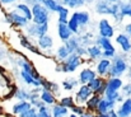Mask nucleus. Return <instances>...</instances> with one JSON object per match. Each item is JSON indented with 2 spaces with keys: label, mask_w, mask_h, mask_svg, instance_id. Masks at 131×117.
<instances>
[{
  "label": "nucleus",
  "mask_w": 131,
  "mask_h": 117,
  "mask_svg": "<svg viewBox=\"0 0 131 117\" xmlns=\"http://www.w3.org/2000/svg\"><path fill=\"white\" fill-rule=\"evenodd\" d=\"M95 10L101 14H111L113 15L116 19H121L122 15L120 14L118 12V5L117 4H112L111 1L108 0H99L97 3V6H95Z\"/></svg>",
  "instance_id": "obj_1"
},
{
  "label": "nucleus",
  "mask_w": 131,
  "mask_h": 117,
  "mask_svg": "<svg viewBox=\"0 0 131 117\" xmlns=\"http://www.w3.org/2000/svg\"><path fill=\"white\" fill-rule=\"evenodd\" d=\"M32 19L36 24H43L48 20V12L41 4L36 3L32 8Z\"/></svg>",
  "instance_id": "obj_2"
},
{
  "label": "nucleus",
  "mask_w": 131,
  "mask_h": 117,
  "mask_svg": "<svg viewBox=\"0 0 131 117\" xmlns=\"http://www.w3.org/2000/svg\"><path fill=\"white\" fill-rule=\"evenodd\" d=\"M13 93H14V88L9 85L8 79L1 74V70H0V95L4 98H10Z\"/></svg>",
  "instance_id": "obj_3"
},
{
  "label": "nucleus",
  "mask_w": 131,
  "mask_h": 117,
  "mask_svg": "<svg viewBox=\"0 0 131 117\" xmlns=\"http://www.w3.org/2000/svg\"><path fill=\"white\" fill-rule=\"evenodd\" d=\"M126 62L121 59V57H116L115 59V61H113V64H112V66H110V69H111V75L112 77H117V75H120V74H122L125 70H126Z\"/></svg>",
  "instance_id": "obj_4"
},
{
  "label": "nucleus",
  "mask_w": 131,
  "mask_h": 117,
  "mask_svg": "<svg viewBox=\"0 0 131 117\" xmlns=\"http://www.w3.org/2000/svg\"><path fill=\"white\" fill-rule=\"evenodd\" d=\"M99 33L102 37H106V38H111L113 36V28L108 23L107 19H102L99 22Z\"/></svg>",
  "instance_id": "obj_5"
},
{
  "label": "nucleus",
  "mask_w": 131,
  "mask_h": 117,
  "mask_svg": "<svg viewBox=\"0 0 131 117\" xmlns=\"http://www.w3.org/2000/svg\"><path fill=\"white\" fill-rule=\"evenodd\" d=\"M79 65H80V57H79V55H70L68 57V61L65 64L64 70L65 71H74Z\"/></svg>",
  "instance_id": "obj_6"
},
{
  "label": "nucleus",
  "mask_w": 131,
  "mask_h": 117,
  "mask_svg": "<svg viewBox=\"0 0 131 117\" xmlns=\"http://www.w3.org/2000/svg\"><path fill=\"white\" fill-rule=\"evenodd\" d=\"M8 20L10 22V23H13V24H17V26H26L27 24V22H28V19L24 17V15H20V14H18V13H10V14H8Z\"/></svg>",
  "instance_id": "obj_7"
},
{
  "label": "nucleus",
  "mask_w": 131,
  "mask_h": 117,
  "mask_svg": "<svg viewBox=\"0 0 131 117\" xmlns=\"http://www.w3.org/2000/svg\"><path fill=\"white\" fill-rule=\"evenodd\" d=\"M115 106V101H108V99H101L98 102L97 110L99 113H107L110 110H112Z\"/></svg>",
  "instance_id": "obj_8"
},
{
  "label": "nucleus",
  "mask_w": 131,
  "mask_h": 117,
  "mask_svg": "<svg viewBox=\"0 0 131 117\" xmlns=\"http://www.w3.org/2000/svg\"><path fill=\"white\" fill-rule=\"evenodd\" d=\"M46 31H47V23H43V24H36L35 23V26H31L28 28V32L32 36H38V37H41L42 35H45Z\"/></svg>",
  "instance_id": "obj_9"
},
{
  "label": "nucleus",
  "mask_w": 131,
  "mask_h": 117,
  "mask_svg": "<svg viewBox=\"0 0 131 117\" xmlns=\"http://www.w3.org/2000/svg\"><path fill=\"white\" fill-rule=\"evenodd\" d=\"M121 87H122V81H121V79H117V78L111 79V80L106 84V93H113V92H117Z\"/></svg>",
  "instance_id": "obj_10"
},
{
  "label": "nucleus",
  "mask_w": 131,
  "mask_h": 117,
  "mask_svg": "<svg viewBox=\"0 0 131 117\" xmlns=\"http://www.w3.org/2000/svg\"><path fill=\"white\" fill-rule=\"evenodd\" d=\"M88 87L92 89V92H102L106 89V84L103 83V80L99 78H94L93 80H90L88 83Z\"/></svg>",
  "instance_id": "obj_11"
},
{
  "label": "nucleus",
  "mask_w": 131,
  "mask_h": 117,
  "mask_svg": "<svg viewBox=\"0 0 131 117\" xmlns=\"http://www.w3.org/2000/svg\"><path fill=\"white\" fill-rule=\"evenodd\" d=\"M71 33L73 32L70 31V28L68 27L66 23H59V36L61 39H64V41L69 39L71 37Z\"/></svg>",
  "instance_id": "obj_12"
},
{
  "label": "nucleus",
  "mask_w": 131,
  "mask_h": 117,
  "mask_svg": "<svg viewBox=\"0 0 131 117\" xmlns=\"http://www.w3.org/2000/svg\"><path fill=\"white\" fill-rule=\"evenodd\" d=\"M90 94H92V89L88 85H83V87H80V89L77 94V99L79 102H84L88 99V97H90Z\"/></svg>",
  "instance_id": "obj_13"
},
{
  "label": "nucleus",
  "mask_w": 131,
  "mask_h": 117,
  "mask_svg": "<svg viewBox=\"0 0 131 117\" xmlns=\"http://www.w3.org/2000/svg\"><path fill=\"white\" fill-rule=\"evenodd\" d=\"M131 115V99H126L124 102V104L121 106V108L118 110V113L117 116L118 117H129Z\"/></svg>",
  "instance_id": "obj_14"
},
{
  "label": "nucleus",
  "mask_w": 131,
  "mask_h": 117,
  "mask_svg": "<svg viewBox=\"0 0 131 117\" xmlns=\"http://www.w3.org/2000/svg\"><path fill=\"white\" fill-rule=\"evenodd\" d=\"M116 41H117V43L122 47L124 51H130L131 50V42H130V39H129L127 36H125V35H120V36L116 38Z\"/></svg>",
  "instance_id": "obj_15"
},
{
  "label": "nucleus",
  "mask_w": 131,
  "mask_h": 117,
  "mask_svg": "<svg viewBox=\"0 0 131 117\" xmlns=\"http://www.w3.org/2000/svg\"><path fill=\"white\" fill-rule=\"evenodd\" d=\"M73 17L77 19V22H78L79 26H84V24H87L88 22H89V14L85 13V12H78V13H74Z\"/></svg>",
  "instance_id": "obj_16"
},
{
  "label": "nucleus",
  "mask_w": 131,
  "mask_h": 117,
  "mask_svg": "<svg viewBox=\"0 0 131 117\" xmlns=\"http://www.w3.org/2000/svg\"><path fill=\"white\" fill-rule=\"evenodd\" d=\"M95 78V74L90 70V69H84L82 73H80V81L82 83H84V84H88L90 80H93V79Z\"/></svg>",
  "instance_id": "obj_17"
},
{
  "label": "nucleus",
  "mask_w": 131,
  "mask_h": 117,
  "mask_svg": "<svg viewBox=\"0 0 131 117\" xmlns=\"http://www.w3.org/2000/svg\"><path fill=\"white\" fill-rule=\"evenodd\" d=\"M110 66H111V62H110L108 60H102V61L98 64V66H97L98 73H99L101 75H104V74L110 70Z\"/></svg>",
  "instance_id": "obj_18"
},
{
  "label": "nucleus",
  "mask_w": 131,
  "mask_h": 117,
  "mask_svg": "<svg viewBox=\"0 0 131 117\" xmlns=\"http://www.w3.org/2000/svg\"><path fill=\"white\" fill-rule=\"evenodd\" d=\"M38 43H40V46L42 48H50V47H52V38L50 36H47V35H42L40 37Z\"/></svg>",
  "instance_id": "obj_19"
},
{
  "label": "nucleus",
  "mask_w": 131,
  "mask_h": 117,
  "mask_svg": "<svg viewBox=\"0 0 131 117\" xmlns=\"http://www.w3.org/2000/svg\"><path fill=\"white\" fill-rule=\"evenodd\" d=\"M28 108H31V103H28V102H20V103H18V104L14 106L13 112L17 113V115H19V113H22L23 111H26Z\"/></svg>",
  "instance_id": "obj_20"
},
{
  "label": "nucleus",
  "mask_w": 131,
  "mask_h": 117,
  "mask_svg": "<svg viewBox=\"0 0 131 117\" xmlns=\"http://www.w3.org/2000/svg\"><path fill=\"white\" fill-rule=\"evenodd\" d=\"M17 9L20 10V12L23 13L22 15H24L28 20L32 19V10L28 8V5H26V4H19V5H17Z\"/></svg>",
  "instance_id": "obj_21"
},
{
  "label": "nucleus",
  "mask_w": 131,
  "mask_h": 117,
  "mask_svg": "<svg viewBox=\"0 0 131 117\" xmlns=\"http://www.w3.org/2000/svg\"><path fill=\"white\" fill-rule=\"evenodd\" d=\"M57 13H59V20H60V23H66L68 22V15H69L68 8L60 6L59 10H57Z\"/></svg>",
  "instance_id": "obj_22"
},
{
  "label": "nucleus",
  "mask_w": 131,
  "mask_h": 117,
  "mask_svg": "<svg viewBox=\"0 0 131 117\" xmlns=\"http://www.w3.org/2000/svg\"><path fill=\"white\" fill-rule=\"evenodd\" d=\"M118 12L122 17L129 15L131 17V3H126V4H121L118 5Z\"/></svg>",
  "instance_id": "obj_23"
},
{
  "label": "nucleus",
  "mask_w": 131,
  "mask_h": 117,
  "mask_svg": "<svg viewBox=\"0 0 131 117\" xmlns=\"http://www.w3.org/2000/svg\"><path fill=\"white\" fill-rule=\"evenodd\" d=\"M53 117H65L68 115V108L64 106H56L53 107Z\"/></svg>",
  "instance_id": "obj_24"
},
{
  "label": "nucleus",
  "mask_w": 131,
  "mask_h": 117,
  "mask_svg": "<svg viewBox=\"0 0 131 117\" xmlns=\"http://www.w3.org/2000/svg\"><path fill=\"white\" fill-rule=\"evenodd\" d=\"M43 3H45V5H46V8L50 9V10H52V12H57L59 8L61 6L57 0H43Z\"/></svg>",
  "instance_id": "obj_25"
},
{
  "label": "nucleus",
  "mask_w": 131,
  "mask_h": 117,
  "mask_svg": "<svg viewBox=\"0 0 131 117\" xmlns=\"http://www.w3.org/2000/svg\"><path fill=\"white\" fill-rule=\"evenodd\" d=\"M41 99L45 103H47V104H52L53 102H55V97L51 94V92L47 89V90H43V93H42V95H41Z\"/></svg>",
  "instance_id": "obj_26"
},
{
  "label": "nucleus",
  "mask_w": 131,
  "mask_h": 117,
  "mask_svg": "<svg viewBox=\"0 0 131 117\" xmlns=\"http://www.w3.org/2000/svg\"><path fill=\"white\" fill-rule=\"evenodd\" d=\"M87 107L88 110H97V106H98V102L101 101L99 95H93L90 99H87Z\"/></svg>",
  "instance_id": "obj_27"
},
{
  "label": "nucleus",
  "mask_w": 131,
  "mask_h": 117,
  "mask_svg": "<svg viewBox=\"0 0 131 117\" xmlns=\"http://www.w3.org/2000/svg\"><path fill=\"white\" fill-rule=\"evenodd\" d=\"M66 24H68V27L70 28V31H71L73 33H78V32H79V27H80V26L78 24V22H77V19H75L74 17H71L70 20H69Z\"/></svg>",
  "instance_id": "obj_28"
},
{
  "label": "nucleus",
  "mask_w": 131,
  "mask_h": 117,
  "mask_svg": "<svg viewBox=\"0 0 131 117\" xmlns=\"http://www.w3.org/2000/svg\"><path fill=\"white\" fill-rule=\"evenodd\" d=\"M98 43H99L104 50H111V48H113V46H112V43L110 42V39L106 38V37H101V38H98Z\"/></svg>",
  "instance_id": "obj_29"
},
{
  "label": "nucleus",
  "mask_w": 131,
  "mask_h": 117,
  "mask_svg": "<svg viewBox=\"0 0 131 117\" xmlns=\"http://www.w3.org/2000/svg\"><path fill=\"white\" fill-rule=\"evenodd\" d=\"M88 54L90 55L92 59H95V57H99V56H101V51H99V48H98L97 46L89 47V48H88Z\"/></svg>",
  "instance_id": "obj_30"
},
{
  "label": "nucleus",
  "mask_w": 131,
  "mask_h": 117,
  "mask_svg": "<svg viewBox=\"0 0 131 117\" xmlns=\"http://www.w3.org/2000/svg\"><path fill=\"white\" fill-rule=\"evenodd\" d=\"M20 42H22V46H23V47H26V48L31 50V51H32V52H35V54H40V51H38L36 47H33V46H32V45H31V43H29L26 38H23V37H22V38H20Z\"/></svg>",
  "instance_id": "obj_31"
},
{
  "label": "nucleus",
  "mask_w": 131,
  "mask_h": 117,
  "mask_svg": "<svg viewBox=\"0 0 131 117\" xmlns=\"http://www.w3.org/2000/svg\"><path fill=\"white\" fill-rule=\"evenodd\" d=\"M61 106H64V107H69V108H73L74 107V101H73V98L71 97H65V98H62L61 99Z\"/></svg>",
  "instance_id": "obj_32"
},
{
  "label": "nucleus",
  "mask_w": 131,
  "mask_h": 117,
  "mask_svg": "<svg viewBox=\"0 0 131 117\" xmlns=\"http://www.w3.org/2000/svg\"><path fill=\"white\" fill-rule=\"evenodd\" d=\"M66 5L71 6V8H75V6H82L84 4V0H62Z\"/></svg>",
  "instance_id": "obj_33"
},
{
  "label": "nucleus",
  "mask_w": 131,
  "mask_h": 117,
  "mask_svg": "<svg viewBox=\"0 0 131 117\" xmlns=\"http://www.w3.org/2000/svg\"><path fill=\"white\" fill-rule=\"evenodd\" d=\"M69 55H70V54H69V51H68V48H66L65 46H61V47L57 50V56H59L60 59H66Z\"/></svg>",
  "instance_id": "obj_34"
},
{
  "label": "nucleus",
  "mask_w": 131,
  "mask_h": 117,
  "mask_svg": "<svg viewBox=\"0 0 131 117\" xmlns=\"http://www.w3.org/2000/svg\"><path fill=\"white\" fill-rule=\"evenodd\" d=\"M20 117H37L36 115V111L33 110V108H28V110H26V111H23L22 113H19Z\"/></svg>",
  "instance_id": "obj_35"
},
{
  "label": "nucleus",
  "mask_w": 131,
  "mask_h": 117,
  "mask_svg": "<svg viewBox=\"0 0 131 117\" xmlns=\"http://www.w3.org/2000/svg\"><path fill=\"white\" fill-rule=\"evenodd\" d=\"M22 65H23V68H24V71H27V73H29L31 75L35 73V70L32 69V66H31V64H28L27 61H23L22 62Z\"/></svg>",
  "instance_id": "obj_36"
},
{
  "label": "nucleus",
  "mask_w": 131,
  "mask_h": 117,
  "mask_svg": "<svg viewBox=\"0 0 131 117\" xmlns=\"http://www.w3.org/2000/svg\"><path fill=\"white\" fill-rule=\"evenodd\" d=\"M37 117H51V116H50V113H48L47 108L42 106V107H40V113L37 115Z\"/></svg>",
  "instance_id": "obj_37"
},
{
  "label": "nucleus",
  "mask_w": 131,
  "mask_h": 117,
  "mask_svg": "<svg viewBox=\"0 0 131 117\" xmlns=\"http://www.w3.org/2000/svg\"><path fill=\"white\" fill-rule=\"evenodd\" d=\"M15 95H17V98H19V99H29V98H31V95H29L28 93L23 92V90L18 92V93H17Z\"/></svg>",
  "instance_id": "obj_38"
},
{
  "label": "nucleus",
  "mask_w": 131,
  "mask_h": 117,
  "mask_svg": "<svg viewBox=\"0 0 131 117\" xmlns=\"http://www.w3.org/2000/svg\"><path fill=\"white\" fill-rule=\"evenodd\" d=\"M77 81L75 80H69V81H64V87L65 89H73V87H75Z\"/></svg>",
  "instance_id": "obj_39"
},
{
  "label": "nucleus",
  "mask_w": 131,
  "mask_h": 117,
  "mask_svg": "<svg viewBox=\"0 0 131 117\" xmlns=\"http://www.w3.org/2000/svg\"><path fill=\"white\" fill-rule=\"evenodd\" d=\"M115 55V48H111V50H104V52H103V56H106V57H112Z\"/></svg>",
  "instance_id": "obj_40"
},
{
  "label": "nucleus",
  "mask_w": 131,
  "mask_h": 117,
  "mask_svg": "<svg viewBox=\"0 0 131 117\" xmlns=\"http://www.w3.org/2000/svg\"><path fill=\"white\" fill-rule=\"evenodd\" d=\"M124 93L125 94H131V84H127L126 87H124Z\"/></svg>",
  "instance_id": "obj_41"
},
{
  "label": "nucleus",
  "mask_w": 131,
  "mask_h": 117,
  "mask_svg": "<svg viewBox=\"0 0 131 117\" xmlns=\"http://www.w3.org/2000/svg\"><path fill=\"white\" fill-rule=\"evenodd\" d=\"M73 111H74L75 113H78V115H82V113H83V110H82L80 107H75V106H74V107H73Z\"/></svg>",
  "instance_id": "obj_42"
},
{
  "label": "nucleus",
  "mask_w": 131,
  "mask_h": 117,
  "mask_svg": "<svg viewBox=\"0 0 131 117\" xmlns=\"http://www.w3.org/2000/svg\"><path fill=\"white\" fill-rule=\"evenodd\" d=\"M108 117H118V116H117V113H116L115 111L110 110V111H108Z\"/></svg>",
  "instance_id": "obj_43"
},
{
  "label": "nucleus",
  "mask_w": 131,
  "mask_h": 117,
  "mask_svg": "<svg viewBox=\"0 0 131 117\" xmlns=\"http://www.w3.org/2000/svg\"><path fill=\"white\" fill-rule=\"evenodd\" d=\"M13 1H15V0H0L1 4H10V3H13Z\"/></svg>",
  "instance_id": "obj_44"
},
{
  "label": "nucleus",
  "mask_w": 131,
  "mask_h": 117,
  "mask_svg": "<svg viewBox=\"0 0 131 117\" xmlns=\"http://www.w3.org/2000/svg\"><path fill=\"white\" fill-rule=\"evenodd\" d=\"M126 31L131 35V24H127V26H126Z\"/></svg>",
  "instance_id": "obj_45"
},
{
  "label": "nucleus",
  "mask_w": 131,
  "mask_h": 117,
  "mask_svg": "<svg viewBox=\"0 0 131 117\" xmlns=\"http://www.w3.org/2000/svg\"><path fill=\"white\" fill-rule=\"evenodd\" d=\"M82 117H93V116L89 115V113H88V115H83V113H82Z\"/></svg>",
  "instance_id": "obj_46"
},
{
  "label": "nucleus",
  "mask_w": 131,
  "mask_h": 117,
  "mask_svg": "<svg viewBox=\"0 0 131 117\" xmlns=\"http://www.w3.org/2000/svg\"><path fill=\"white\" fill-rule=\"evenodd\" d=\"M99 117H108V115H106V113H101V116Z\"/></svg>",
  "instance_id": "obj_47"
},
{
  "label": "nucleus",
  "mask_w": 131,
  "mask_h": 117,
  "mask_svg": "<svg viewBox=\"0 0 131 117\" xmlns=\"http://www.w3.org/2000/svg\"><path fill=\"white\" fill-rule=\"evenodd\" d=\"M108 1H111V3H116V1H121V0H108Z\"/></svg>",
  "instance_id": "obj_48"
},
{
  "label": "nucleus",
  "mask_w": 131,
  "mask_h": 117,
  "mask_svg": "<svg viewBox=\"0 0 131 117\" xmlns=\"http://www.w3.org/2000/svg\"><path fill=\"white\" fill-rule=\"evenodd\" d=\"M69 117H78L77 115H71V116H69Z\"/></svg>",
  "instance_id": "obj_49"
},
{
  "label": "nucleus",
  "mask_w": 131,
  "mask_h": 117,
  "mask_svg": "<svg viewBox=\"0 0 131 117\" xmlns=\"http://www.w3.org/2000/svg\"><path fill=\"white\" fill-rule=\"evenodd\" d=\"M36 1H43V0H36Z\"/></svg>",
  "instance_id": "obj_50"
},
{
  "label": "nucleus",
  "mask_w": 131,
  "mask_h": 117,
  "mask_svg": "<svg viewBox=\"0 0 131 117\" xmlns=\"http://www.w3.org/2000/svg\"><path fill=\"white\" fill-rule=\"evenodd\" d=\"M84 1H92V0H84Z\"/></svg>",
  "instance_id": "obj_51"
},
{
  "label": "nucleus",
  "mask_w": 131,
  "mask_h": 117,
  "mask_svg": "<svg viewBox=\"0 0 131 117\" xmlns=\"http://www.w3.org/2000/svg\"><path fill=\"white\" fill-rule=\"evenodd\" d=\"M130 117H131V116H130Z\"/></svg>",
  "instance_id": "obj_52"
}]
</instances>
